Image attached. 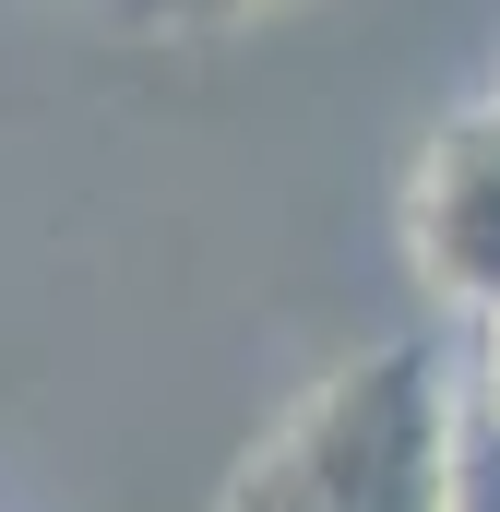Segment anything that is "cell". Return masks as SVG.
<instances>
[{
	"label": "cell",
	"instance_id": "cell-4",
	"mask_svg": "<svg viewBox=\"0 0 500 512\" xmlns=\"http://www.w3.org/2000/svg\"><path fill=\"white\" fill-rule=\"evenodd\" d=\"M465 417L500 441V310H477V358H465Z\"/></svg>",
	"mask_w": 500,
	"mask_h": 512
},
{
	"label": "cell",
	"instance_id": "cell-1",
	"mask_svg": "<svg viewBox=\"0 0 500 512\" xmlns=\"http://www.w3.org/2000/svg\"><path fill=\"white\" fill-rule=\"evenodd\" d=\"M453 441H465V393L441 370V346L393 334L358 346L334 382L239 465L227 512H453Z\"/></svg>",
	"mask_w": 500,
	"mask_h": 512
},
{
	"label": "cell",
	"instance_id": "cell-2",
	"mask_svg": "<svg viewBox=\"0 0 500 512\" xmlns=\"http://www.w3.org/2000/svg\"><path fill=\"white\" fill-rule=\"evenodd\" d=\"M405 239H417V274H429L453 310H500V108L453 120L417 155Z\"/></svg>",
	"mask_w": 500,
	"mask_h": 512
},
{
	"label": "cell",
	"instance_id": "cell-3",
	"mask_svg": "<svg viewBox=\"0 0 500 512\" xmlns=\"http://www.w3.org/2000/svg\"><path fill=\"white\" fill-rule=\"evenodd\" d=\"M453 512H500V441L465 417V441H453Z\"/></svg>",
	"mask_w": 500,
	"mask_h": 512
}]
</instances>
